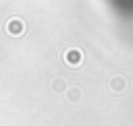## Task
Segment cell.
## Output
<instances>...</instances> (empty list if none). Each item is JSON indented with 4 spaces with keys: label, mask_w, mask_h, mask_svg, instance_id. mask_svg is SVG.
<instances>
[{
    "label": "cell",
    "mask_w": 133,
    "mask_h": 126,
    "mask_svg": "<svg viewBox=\"0 0 133 126\" xmlns=\"http://www.w3.org/2000/svg\"><path fill=\"white\" fill-rule=\"evenodd\" d=\"M127 87H129V83H127V78L121 76V74H116V76H112V78L108 81V91H110L112 95H123V93L127 91Z\"/></svg>",
    "instance_id": "6da1fadb"
},
{
    "label": "cell",
    "mask_w": 133,
    "mask_h": 126,
    "mask_svg": "<svg viewBox=\"0 0 133 126\" xmlns=\"http://www.w3.org/2000/svg\"><path fill=\"white\" fill-rule=\"evenodd\" d=\"M64 62H66L69 66H81V62H83V52H81L79 48L66 50V52H64Z\"/></svg>",
    "instance_id": "7a4b0ae2"
},
{
    "label": "cell",
    "mask_w": 133,
    "mask_h": 126,
    "mask_svg": "<svg viewBox=\"0 0 133 126\" xmlns=\"http://www.w3.org/2000/svg\"><path fill=\"white\" fill-rule=\"evenodd\" d=\"M6 33H10V35H15V37H19V35H23L25 33V23L21 21V19H10L8 23H6Z\"/></svg>",
    "instance_id": "3957f363"
},
{
    "label": "cell",
    "mask_w": 133,
    "mask_h": 126,
    "mask_svg": "<svg viewBox=\"0 0 133 126\" xmlns=\"http://www.w3.org/2000/svg\"><path fill=\"white\" fill-rule=\"evenodd\" d=\"M64 95H66V101H69V103L81 101V89H79V87H66Z\"/></svg>",
    "instance_id": "277c9868"
},
{
    "label": "cell",
    "mask_w": 133,
    "mask_h": 126,
    "mask_svg": "<svg viewBox=\"0 0 133 126\" xmlns=\"http://www.w3.org/2000/svg\"><path fill=\"white\" fill-rule=\"evenodd\" d=\"M50 87H52V91H54V93H64L69 85H66V81H64V78H60V76H58V78H54V81H52V85H50Z\"/></svg>",
    "instance_id": "5b68a950"
}]
</instances>
